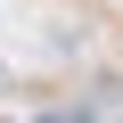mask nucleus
Here are the masks:
<instances>
[{"instance_id":"1","label":"nucleus","mask_w":123,"mask_h":123,"mask_svg":"<svg viewBox=\"0 0 123 123\" xmlns=\"http://www.w3.org/2000/svg\"><path fill=\"white\" fill-rule=\"evenodd\" d=\"M0 82H8V74H0Z\"/></svg>"}]
</instances>
